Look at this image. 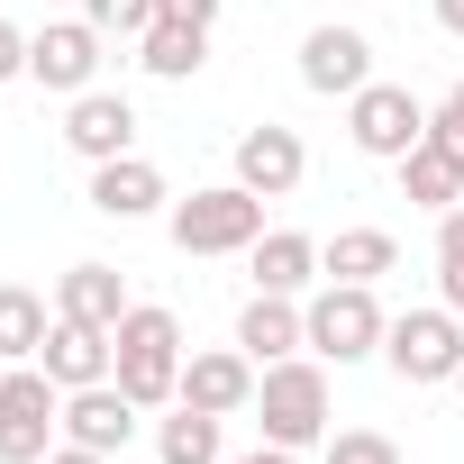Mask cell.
I'll return each mask as SVG.
<instances>
[{"label":"cell","instance_id":"26","mask_svg":"<svg viewBox=\"0 0 464 464\" xmlns=\"http://www.w3.org/2000/svg\"><path fill=\"white\" fill-rule=\"evenodd\" d=\"M428 137H437V146L464 164V110H455V101H437V110H428Z\"/></svg>","mask_w":464,"mask_h":464},{"label":"cell","instance_id":"4","mask_svg":"<svg viewBox=\"0 0 464 464\" xmlns=\"http://www.w3.org/2000/svg\"><path fill=\"white\" fill-rule=\"evenodd\" d=\"M64 437V382L46 364H0V464H46Z\"/></svg>","mask_w":464,"mask_h":464},{"label":"cell","instance_id":"20","mask_svg":"<svg viewBox=\"0 0 464 464\" xmlns=\"http://www.w3.org/2000/svg\"><path fill=\"white\" fill-rule=\"evenodd\" d=\"M137 64H146L155 82H191V73L209 64V28H191V19H164V10H155V28L137 37Z\"/></svg>","mask_w":464,"mask_h":464},{"label":"cell","instance_id":"18","mask_svg":"<svg viewBox=\"0 0 464 464\" xmlns=\"http://www.w3.org/2000/svg\"><path fill=\"white\" fill-rule=\"evenodd\" d=\"M237 346H246L256 364H283V355H301V346H310V319H301V301H283V292H256V301L237 310Z\"/></svg>","mask_w":464,"mask_h":464},{"label":"cell","instance_id":"1","mask_svg":"<svg viewBox=\"0 0 464 464\" xmlns=\"http://www.w3.org/2000/svg\"><path fill=\"white\" fill-rule=\"evenodd\" d=\"M110 346H119V392L137 401V410H173L182 401V319L164 310V301H128V319L110 328Z\"/></svg>","mask_w":464,"mask_h":464},{"label":"cell","instance_id":"13","mask_svg":"<svg viewBox=\"0 0 464 464\" xmlns=\"http://www.w3.org/2000/svg\"><path fill=\"white\" fill-rule=\"evenodd\" d=\"M137 401L119 392V382H82V392H64V437L73 446H101V455H128V437H137Z\"/></svg>","mask_w":464,"mask_h":464},{"label":"cell","instance_id":"29","mask_svg":"<svg viewBox=\"0 0 464 464\" xmlns=\"http://www.w3.org/2000/svg\"><path fill=\"white\" fill-rule=\"evenodd\" d=\"M227 0H164V19H191V28H218Z\"/></svg>","mask_w":464,"mask_h":464},{"label":"cell","instance_id":"5","mask_svg":"<svg viewBox=\"0 0 464 464\" xmlns=\"http://www.w3.org/2000/svg\"><path fill=\"white\" fill-rule=\"evenodd\" d=\"M301 319H310V355L319 364H364V355H382V328H392L373 283H319L301 301Z\"/></svg>","mask_w":464,"mask_h":464},{"label":"cell","instance_id":"34","mask_svg":"<svg viewBox=\"0 0 464 464\" xmlns=\"http://www.w3.org/2000/svg\"><path fill=\"white\" fill-rule=\"evenodd\" d=\"M446 101H455V110H464V73H455V92H446Z\"/></svg>","mask_w":464,"mask_h":464},{"label":"cell","instance_id":"2","mask_svg":"<svg viewBox=\"0 0 464 464\" xmlns=\"http://www.w3.org/2000/svg\"><path fill=\"white\" fill-rule=\"evenodd\" d=\"M328 410H337V401H328V364H319L310 346L256 373V419H265V446H292V455L328 446Z\"/></svg>","mask_w":464,"mask_h":464},{"label":"cell","instance_id":"14","mask_svg":"<svg viewBox=\"0 0 464 464\" xmlns=\"http://www.w3.org/2000/svg\"><path fill=\"white\" fill-rule=\"evenodd\" d=\"M164 200H173V191H164V173H155L146 155H110V164H92V209H101V218L128 227V218H155Z\"/></svg>","mask_w":464,"mask_h":464},{"label":"cell","instance_id":"19","mask_svg":"<svg viewBox=\"0 0 464 464\" xmlns=\"http://www.w3.org/2000/svg\"><path fill=\"white\" fill-rule=\"evenodd\" d=\"M392 265H401L392 227H337V237H319V283H382Z\"/></svg>","mask_w":464,"mask_h":464},{"label":"cell","instance_id":"15","mask_svg":"<svg viewBox=\"0 0 464 464\" xmlns=\"http://www.w3.org/2000/svg\"><path fill=\"white\" fill-rule=\"evenodd\" d=\"M246 274H256V292L301 301V292L319 283V237H301V227H265V237L246 246Z\"/></svg>","mask_w":464,"mask_h":464},{"label":"cell","instance_id":"9","mask_svg":"<svg viewBox=\"0 0 464 464\" xmlns=\"http://www.w3.org/2000/svg\"><path fill=\"white\" fill-rule=\"evenodd\" d=\"M301 82H310L319 101H355V92L373 82V37L346 28V19H319V28L301 37Z\"/></svg>","mask_w":464,"mask_h":464},{"label":"cell","instance_id":"17","mask_svg":"<svg viewBox=\"0 0 464 464\" xmlns=\"http://www.w3.org/2000/svg\"><path fill=\"white\" fill-rule=\"evenodd\" d=\"M64 392H82V382H110L119 373V346H110V328H82V319H55L46 328V355H37Z\"/></svg>","mask_w":464,"mask_h":464},{"label":"cell","instance_id":"35","mask_svg":"<svg viewBox=\"0 0 464 464\" xmlns=\"http://www.w3.org/2000/svg\"><path fill=\"white\" fill-rule=\"evenodd\" d=\"M455 401H464V373H455Z\"/></svg>","mask_w":464,"mask_h":464},{"label":"cell","instance_id":"21","mask_svg":"<svg viewBox=\"0 0 464 464\" xmlns=\"http://www.w3.org/2000/svg\"><path fill=\"white\" fill-rule=\"evenodd\" d=\"M46 328H55V301L46 292L0 283V364H37L46 355Z\"/></svg>","mask_w":464,"mask_h":464},{"label":"cell","instance_id":"30","mask_svg":"<svg viewBox=\"0 0 464 464\" xmlns=\"http://www.w3.org/2000/svg\"><path fill=\"white\" fill-rule=\"evenodd\" d=\"M437 301H446V310L464 319V265H437Z\"/></svg>","mask_w":464,"mask_h":464},{"label":"cell","instance_id":"31","mask_svg":"<svg viewBox=\"0 0 464 464\" xmlns=\"http://www.w3.org/2000/svg\"><path fill=\"white\" fill-rule=\"evenodd\" d=\"M46 464H110V455H101V446H73V437H55V455H46Z\"/></svg>","mask_w":464,"mask_h":464},{"label":"cell","instance_id":"23","mask_svg":"<svg viewBox=\"0 0 464 464\" xmlns=\"http://www.w3.org/2000/svg\"><path fill=\"white\" fill-rule=\"evenodd\" d=\"M155 455L164 464H227V419L173 401V419H155Z\"/></svg>","mask_w":464,"mask_h":464},{"label":"cell","instance_id":"3","mask_svg":"<svg viewBox=\"0 0 464 464\" xmlns=\"http://www.w3.org/2000/svg\"><path fill=\"white\" fill-rule=\"evenodd\" d=\"M164 237H173L182 256H246V246L265 237V191H246V182H200L191 200L164 209Z\"/></svg>","mask_w":464,"mask_h":464},{"label":"cell","instance_id":"12","mask_svg":"<svg viewBox=\"0 0 464 464\" xmlns=\"http://www.w3.org/2000/svg\"><path fill=\"white\" fill-rule=\"evenodd\" d=\"M301 173H310V146H301V128H283V119H256V128L237 137V182H246V191H265V200H292V191H301Z\"/></svg>","mask_w":464,"mask_h":464},{"label":"cell","instance_id":"16","mask_svg":"<svg viewBox=\"0 0 464 464\" xmlns=\"http://www.w3.org/2000/svg\"><path fill=\"white\" fill-rule=\"evenodd\" d=\"M55 319H82V328H119L128 319V283H119V265H64L55 274Z\"/></svg>","mask_w":464,"mask_h":464},{"label":"cell","instance_id":"28","mask_svg":"<svg viewBox=\"0 0 464 464\" xmlns=\"http://www.w3.org/2000/svg\"><path fill=\"white\" fill-rule=\"evenodd\" d=\"M437 265H464V200L437 209Z\"/></svg>","mask_w":464,"mask_h":464},{"label":"cell","instance_id":"33","mask_svg":"<svg viewBox=\"0 0 464 464\" xmlns=\"http://www.w3.org/2000/svg\"><path fill=\"white\" fill-rule=\"evenodd\" d=\"M227 464H301L292 446H256V455H227Z\"/></svg>","mask_w":464,"mask_h":464},{"label":"cell","instance_id":"11","mask_svg":"<svg viewBox=\"0 0 464 464\" xmlns=\"http://www.w3.org/2000/svg\"><path fill=\"white\" fill-rule=\"evenodd\" d=\"M64 146L82 155V164H110V155H137V101L128 92H73L64 101Z\"/></svg>","mask_w":464,"mask_h":464},{"label":"cell","instance_id":"27","mask_svg":"<svg viewBox=\"0 0 464 464\" xmlns=\"http://www.w3.org/2000/svg\"><path fill=\"white\" fill-rule=\"evenodd\" d=\"M0 82H28V28L0 19Z\"/></svg>","mask_w":464,"mask_h":464},{"label":"cell","instance_id":"10","mask_svg":"<svg viewBox=\"0 0 464 464\" xmlns=\"http://www.w3.org/2000/svg\"><path fill=\"white\" fill-rule=\"evenodd\" d=\"M256 355L227 337V346H200V355H182V401L191 410H209V419H237V410H256Z\"/></svg>","mask_w":464,"mask_h":464},{"label":"cell","instance_id":"7","mask_svg":"<svg viewBox=\"0 0 464 464\" xmlns=\"http://www.w3.org/2000/svg\"><path fill=\"white\" fill-rule=\"evenodd\" d=\"M346 137H355V155H373V164H401L419 137H428V101L410 92V82H364L355 101H346Z\"/></svg>","mask_w":464,"mask_h":464},{"label":"cell","instance_id":"25","mask_svg":"<svg viewBox=\"0 0 464 464\" xmlns=\"http://www.w3.org/2000/svg\"><path fill=\"white\" fill-rule=\"evenodd\" d=\"M319 464H401V446H392L382 428H328Z\"/></svg>","mask_w":464,"mask_h":464},{"label":"cell","instance_id":"8","mask_svg":"<svg viewBox=\"0 0 464 464\" xmlns=\"http://www.w3.org/2000/svg\"><path fill=\"white\" fill-rule=\"evenodd\" d=\"M101 46H110V37H101L92 19H46V28L28 37V82H37V92H55V101H73V92H92V82H101V64H110Z\"/></svg>","mask_w":464,"mask_h":464},{"label":"cell","instance_id":"22","mask_svg":"<svg viewBox=\"0 0 464 464\" xmlns=\"http://www.w3.org/2000/svg\"><path fill=\"white\" fill-rule=\"evenodd\" d=\"M392 173H401V200H419V209H455V200H464V164H455L437 137H419Z\"/></svg>","mask_w":464,"mask_h":464},{"label":"cell","instance_id":"32","mask_svg":"<svg viewBox=\"0 0 464 464\" xmlns=\"http://www.w3.org/2000/svg\"><path fill=\"white\" fill-rule=\"evenodd\" d=\"M428 10H437V28H446V37H464V0H428Z\"/></svg>","mask_w":464,"mask_h":464},{"label":"cell","instance_id":"6","mask_svg":"<svg viewBox=\"0 0 464 464\" xmlns=\"http://www.w3.org/2000/svg\"><path fill=\"white\" fill-rule=\"evenodd\" d=\"M382 364H392L410 392H437V382H455V373H464V319H455L446 301H428V310H401V319L382 328Z\"/></svg>","mask_w":464,"mask_h":464},{"label":"cell","instance_id":"24","mask_svg":"<svg viewBox=\"0 0 464 464\" xmlns=\"http://www.w3.org/2000/svg\"><path fill=\"white\" fill-rule=\"evenodd\" d=\"M155 10H164V0H82V19H92L110 46H137V37L155 28Z\"/></svg>","mask_w":464,"mask_h":464}]
</instances>
